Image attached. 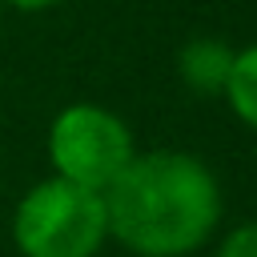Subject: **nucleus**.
<instances>
[{"label":"nucleus","mask_w":257,"mask_h":257,"mask_svg":"<svg viewBox=\"0 0 257 257\" xmlns=\"http://www.w3.org/2000/svg\"><path fill=\"white\" fill-rule=\"evenodd\" d=\"M100 197L108 233L141 257H181L197 249L221 217L217 181L189 153L133 157Z\"/></svg>","instance_id":"obj_1"},{"label":"nucleus","mask_w":257,"mask_h":257,"mask_svg":"<svg viewBox=\"0 0 257 257\" xmlns=\"http://www.w3.org/2000/svg\"><path fill=\"white\" fill-rule=\"evenodd\" d=\"M12 237L24 257H92L108 237L104 197L64 177H48L16 205Z\"/></svg>","instance_id":"obj_2"},{"label":"nucleus","mask_w":257,"mask_h":257,"mask_svg":"<svg viewBox=\"0 0 257 257\" xmlns=\"http://www.w3.org/2000/svg\"><path fill=\"white\" fill-rule=\"evenodd\" d=\"M48 157L56 165V177L104 193L137 153L133 133L116 112L100 104H68L48 128Z\"/></svg>","instance_id":"obj_3"},{"label":"nucleus","mask_w":257,"mask_h":257,"mask_svg":"<svg viewBox=\"0 0 257 257\" xmlns=\"http://www.w3.org/2000/svg\"><path fill=\"white\" fill-rule=\"evenodd\" d=\"M229 64H233V48L225 40H213V36H197L181 48L177 56V68H181V80L197 92H225V76H229Z\"/></svg>","instance_id":"obj_4"},{"label":"nucleus","mask_w":257,"mask_h":257,"mask_svg":"<svg viewBox=\"0 0 257 257\" xmlns=\"http://www.w3.org/2000/svg\"><path fill=\"white\" fill-rule=\"evenodd\" d=\"M225 96H229L233 112L249 128H257V40L245 44L241 52H233V64L225 76Z\"/></svg>","instance_id":"obj_5"},{"label":"nucleus","mask_w":257,"mask_h":257,"mask_svg":"<svg viewBox=\"0 0 257 257\" xmlns=\"http://www.w3.org/2000/svg\"><path fill=\"white\" fill-rule=\"evenodd\" d=\"M217 257H257V221L233 229V233L225 237V245H221Z\"/></svg>","instance_id":"obj_6"},{"label":"nucleus","mask_w":257,"mask_h":257,"mask_svg":"<svg viewBox=\"0 0 257 257\" xmlns=\"http://www.w3.org/2000/svg\"><path fill=\"white\" fill-rule=\"evenodd\" d=\"M4 4H12V8H20V12H44V8H52V4H60V0H4Z\"/></svg>","instance_id":"obj_7"}]
</instances>
